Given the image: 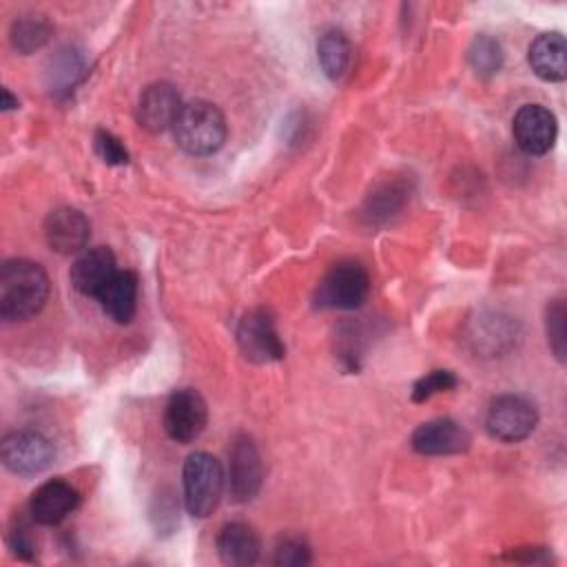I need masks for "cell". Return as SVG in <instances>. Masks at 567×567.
<instances>
[{
    "mask_svg": "<svg viewBox=\"0 0 567 567\" xmlns=\"http://www.w3.org/2000/svg\"><path fill=\"white\" fill-rule=\"evenodd\" d=\"M532 71L545 82H563L567 75V44L558 31L540 33L527 51Z\"/></svg>",
    "mask_w": 567,
    "mask_h": 567,
    "instance_id": "obj_17",
    "label": "cell"
},
{
    "mask_svg": "<svg viewBox=\"0 0 567 567\" xmlns=\"http://www.w3.org/2000/svg\"><path fill=\"white\" fill-rule=\"evenodd\" d=\"M51 35V24L40 16H24L11 24V42L20 53L40 49Z\"/></svg>",
    "mask_w": 567,
    "mask_h": 567,
    "instance_id": "obj_23",
    "label": "cell"
},
{
    "mask_svg": "<svg viewBox=\"0 0 567 567\" xmlns=\"http://www.w3.org/2000/svg\"><path fill=\"white\" fill-rule=\"evenodd\" d=\"M49 277L31 259H9L0 268V315L22 321L38 315L49 299Z\"/></svg>",
    "mask_w": 567,
    "mask_h": 567,
    "instance_id": "obj_1",
    "label": "cell"
},
{
    "mask_svg": "<svg viewBox=\"0 0 567 567\" xmlns=\"http://www.w3.org/2000/svg\"><path fill=\"white\" fill-rule=\"evenodd\" d=\"M9 547H11V551H13L18 558H22V560H31L33 554H35L33 540H31V536H29V532H27L24 525L11 527V532H9Z\"/></svg>",
    "mask_w": 567,
    "mask_h": 567,
    "instance_id": "obj_29",
    "label": "cell"
},
{
    "mask_svg": "<svg viewBox=\"0 0 567 567\" xmlns=\"http://www.w3.org/2000/svg\"><path fill=\"white\" fill-rule=\"evenodd\" d=\"M538 423L536 405L518 394H503L489 403L485 427L503 443H518L527 439Z\"/></svg>",
    "mask_w": 567,
    "mask_h": 567,
    "instance_id": "obj_5",
    "label": "cell"
},
{
    "mask_svg": "<svg viewBox=\"0 0 567 567\" xmlns=\"http://www.w3.org/2000/svg\"><path fill=\"white\" fill-rule=\"evenodd\" d=\"M403 195H405V190H403L399 184H388V186H383L379 193H374V195L370 197L368 215H370L372 219L392 215L394 210L401 208Z\"/></svg>",
    "mask_w": 567,
    "mask_h": 567,
    "instance_id": "obj_27",
    "label": "cell"
},
{
    "mask_svg": "<svg viewBox=\"0 0 567 567\" xmlns=\"http://www.w3.org/2000/svg\"><path fill=\"white\" fill-rule=\"evenodd\" d=\"M117 275L115 255L106 246L86 248L78 255V259L71 266V284L78 292L86 297H100L102 290L109 286V281Z\"/></svg>",
    "mask_w": 567,
    "mask_h": 567,
    "instance_id": "obj_14",
    "label": "cell"
},
{
    "mask_svg": "<svg viewBox=\"0 0 567 567\" xmlns=\"http://www.w3.org/2000/svg\"><path fill=\"white\" fill-rule=\"evenodd\" d=\"M215 547L221 563L230 567H246L257 563L261 543L257 532L248 523L233 520L219 529L215 538Z\"/></svg>",
    "mask_w": 567,
    "mask_h": 567,
    "instance_id": "obj_16",
    "label": "cell"
},
{
    "mask_svg": "<svg viewBox=\"0 0 567 567\" xmlns=\"http://www.w3.org/2000/svg\"><path fill=\"white\" fill-rule=\"evenodd\" d=\"M173 135L188 155H213L226 142L224 113L206 100L186 102L173 124Z\"/></svg>",
    "mask_w": 567,
    "mask_h": 567,
    "instance_id": "obj_2",
    "label": "cell"
},
{
    "mask_svg": "<svg viewBox=\"0 0 567 567\" xmlns=\"http://www.w3.org/2000/svg\"><path fill=\"white\" fill-rule=\"evenodd\" d=\"M272 563L279 567H303L310 563V547L297 536H286L275 545Z\"/></svg>",
    "mask_w": 567,
    "mask_h": 567,
    "instance_id": "obj_26",
    "label": "cell"
},
{
    "mask_svg": "<svg viewBox=\"0 0 567 567\" xmlns=\"http://www.w3.org/2000/svg\"><path fill=\"white\" fill-rule=\"evenodd\" d=\"M503 47L489 35H476L467 49V62L481 78H492L503 66Z\"/></svg>",
    "mask_w": 567,
    "mask_h": 567,
    "instance_id": "obj_22",
    "label": "cell"
},
{
    "mask_svg": "<svg viewBox=\"0 0 567 567\" xmlns=\"http://www.w3.org/2000/svg\"><path fill=\"white\" fill-rule=\"evenodd\" d=\"M317 60H319L321 71L330 80H339L348 71L350 60H352V47H350V40L346 38V33L339 29L323 31L317 42Z\"/></svg>",
    "mask_w": 567,
    "mask_h": 567,
    "instance_id": "obj_20",
    "label": "cell"
},
{
    "mask_svg": "<svg viewBox=\"0 0 567 567\" xmlns=\"http://www.w3.org/2000/svg\"><path fill=\"white\" fill-rule=\"evenodd\" d=\"M4 111H11V109H16L18 106V100L11 95V91L9 89H2V104H0Z\"/></svg>",
    "mask_w": 567,
    "mask_h": 567,
    "instance_id": "obj_30",
    "label": "cell"
},
{
    "mask_svg": "<svg viewBox=\"0 0 567 567\" xmlns=\"http://www.w3.org/2000/svg\"><path fill=\"white\" fill-rule=\"evenodd\" d=\"M93 142H95V153L102 157V162L111 166H122L128 162V151L111 131H104V128L95 131Z\"/></svg>",
    "mask_w": 567,
    "mask_h": 567,
    "instance_id": "obj_28",
    "label": "cell"
},
{
    "mask_svg": "<svg viewBox=\"0 0 567 567\" xmlns=\"http://www.w3.org/2000/svg\"><path fill=\"white\" fill-rule=\"evenodd\" d=\"M91 224L78 208L60 206L44 219V239L51 250L60 255L82 252L89 244Z\"/></svg>",
    "mask_w": 567,
    "mask_h": 567,
    "instance_id": "obj_13",
    "label": "cell"
},
{
    "mask_svg": "<svg viewBox=\"0 0 567 567\" xmlns=\"http://www.w3.org/2000/svg\"><path fill=\"white\" fill-rule=\"evenodd\" d=\"M368 295V270L357 261H339L319 281L315 303L323 310H354L365 303Z\"/></svg>",
    "mask_w": 567,
    "mask_h": 567,
    "instance_id": "obj_4",
    "label": "cell"
},
{
    "mask_svg": "<svg viewBox=\"0 0 567 567\" xmlns=\"http://www.w3.org/2000/svg\"><path fill=\"white\" fill-rule=\"evenodd\" d=\"M182 106L184 104L179 100V93L171 82H153L140 93L135 117L144 131L162 133L166 128H173Z\"/></svg>",
    "mask_w": 567,
    "mask_h": 567,
    "instance_id": "obj_11",
    "label": "cell"
},
{
    "mask_svg": "<svg viewBox=\"0 0 567 567\" xmlns=\"http://www.w3.org/2000/svg\"><path fill=\"white\" fill-rule=\"evenodd\" d=\"M208 421L204 396L193 388L175 390L164 410V430L177 443L195 441Z\"/></svg>",
    "mask_w": 567,
    "mask_h": 567,
    "instance_id": "obj_8",
    "label": "cell"
},
{
    "mask_svg": "<svg viewBox=\"0 0 567 567\" xmlns=\"http://www.w3.org/2000/svg\"><path fill=\"white\" fill-rule=\"evenodd\" d=\"M514 337H516V323L509 317L492 312L476 321L470 339L474 341L476 350H483L487 354H498L514 343Z\"/></svg>",
    "mask_w": 567,
    "mask_h": 567,
    "instance_id": "obj_19",
    "label": "cell"
},
{
    "mask_svg": "<svg viewBox=\"0 0 567 567\" xmlns=\"http://www.w3.org/2000/svg\"><path fill=\"white\" fill-rule=\"evenodd\" d=\"M78 505L80 492L62 478H51L31 494L29 514L38 525H58L73 514Z\"/></svg>",
    "mask_w": 567,
    "mask_h": 567,
    "instance_id": "obj_15",
    "label": "cell"
},
{
    "mask_svg": "<svg viewBox=\"0 0 567 567\" xmlns=\"http://www.w3.org/2000/svg\"><path fill=\"white\" fill-rule=\"evenodd\" d=\"M55 456V450L47 436L31 430L9 432L0 445V458L4 467L18 476H35L44 472Z\"/></svg>",
    "mask_w": 567,
    "mask_h": 567,
    "instance_id": "obj_6",
    "label": "cell"
},
{
    "mask_svg": "<svg viewBox=\"0 0 567 567\" xmlns=\"http://www.w3.org/2000/svg\"><path fill=\"white\" fill-rule=\"evenodd\" d=\"M237 343L244 357L252 363H272L286 354L275 319L264 308H255L241 317L237 328Z\"/></svg>",
    "mask_w": 567,
    "mask_h": 567,
    "instance_id": "obj_7",
    "label": "cell"
},
{
    "mask_svg": "<svg viewBox=\"0 0 567 567\" xmlns=\"http://www.w3.org/2000/svg\"><path fill=\"white\" fill-rule=\"evenodd\" d=\"M184 503L190 516L208 518L224 494L221 463L208 452H193L184 461Z\"/></svg>",
    "mask_w": 567,
    "mask_h": 567,
    "instance_id": "obj_3",
    "label": "cell"
},
{
    "mask_svg": "<svg viewBox=\"0 0 567 567\" xmlns=\"http://www.w3.org/2000/svg\"><path fill=\"white\" fill-rule=\"evenodd\" d=\"M84 75V60L78 51L73 49H62L55 60H51L49 69V84L55 95H69L73 86L82 80Z\"/></svg>",
    "mask_w": 567,
    "mask_h": 567,
    "instance_id": "obj_21",
    "label": "cell"
},
{
    "mask_svg": "<svg viewBox=\"0 0 567 567\" xmlns=\"http://www.w3.org/2000/svg\"><path fill=\"white\" fill-rule=\"evenodd\" d=\"M456 383L458 381L450 370H432L412 385V401L423 403L439 392H447V390L456 388Z\"/></svg>",
    "mask_w": 567,
    "mask_h": 567,
    "instance_id": "obj_25",
    "label": "cell"
},
{
    "mask_svg": "<svg viewBox=\"0 0 567 567\" xmlns=\"http://www.w3.org/2000/svg\"><path fill=\"white\" fill-rule=\"evenodd\" d=\"M512 135L523 153L538 157L551 151L558 135V124L549 109L540 104H525L512 120Z\"/></svg>",
    "mask_w": 567,
    "mask_h": 567,
    "instance_id": "obj_10",
    "label": "cell"
},
{
    "mask_svg": "<svg viewBox=\"0 0 567 567\" xmlns=\"http://www.w3.org/2000/svg\"><path fill=\"white\" fill-rule=\"evenodd\" d=\"M414 452L423 456L461 454L470 447V432L454 419H432L421 423L410 439Z\"/></svg>",
    "mask_w": 567,
    "mask_h": 567,
    "instance_id": "obj_12",
    "label": "cell"
},
{
    "mask_svg": "<svg viewBox=\"0 0 567 567\" xmlns=\"http://www.w3.org/2000/svg\"><path fill=\"white\" fill-rule=\"evenodd\" d=\"M137 275L131 270H117L97 301L115 323H128L137 310Z\"/></svg>",
    "mask_w": 567,
    "mask_h": 567,
    "instance_id": "obj_18",
    "label": "cell"
},
{
    "mask_svg": "<svg viewBox=\"0 0 567 567\" xmlns=\"http://www.w3.org/2000/svg\"><path fill=\"white\" fill-rule=\"evenodd\" d=\"M567 308L563 299H554L547 306L545 312V332H547V343L551 348V352L556 354L558 361H565V350H567Z\"/></svg>",
    "mask_w": 567,
    "mask_h": 567,
    "instance_id": "obj_24",
    "label": "cell"
},
{
    "mask_svg": "<svg viewBox=\"0 0 567 567\" xmlns=\"http://www.w3.org/2000/svg\"><path fill=\"white\" fill-rule=\"evenodd\" d=\"M264 481V465L257 445L250 436H235L228 452V489L237 503L252 501Z\"/></svg>",
    "mask_w": 567,
    "mask_h": 567,
    "instance_id": "obj_9",
    "label": "cell"
}]
</instances>
